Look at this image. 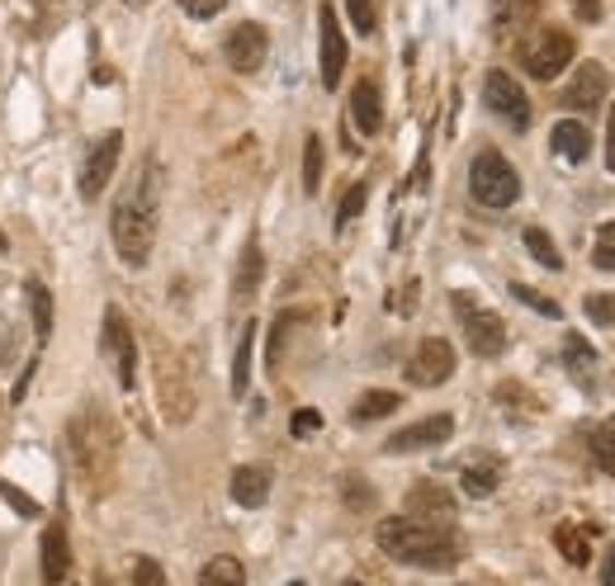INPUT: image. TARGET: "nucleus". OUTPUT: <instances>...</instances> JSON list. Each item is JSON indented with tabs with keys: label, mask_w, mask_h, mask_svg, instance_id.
Segmentation results:
<instances>
[{
	"label": "nucleus",
	"mask_w": 615,
	"mask_h": 586,
	"mask_svg": "<svg viewBox=\"0 0 615 586\" xmlns=\"http://www.w3.org/2000/svg\"><path fill=\"white\" fill-rule=\"evenodd\" d=\"M379 549L389 553L393 563H412V567H426V573H450L460 563V545H454L450 530H440L431 521H417V516H389L379 521Z\"/></svg>",
	"instance_id": "nucleus-1"
},
{
	"label": "nucleus",
	"mask_w": 615,
	"mask_h": 586,
	"mask_svg": "<svg viewBox=\"0 0 615 586\" xmlns=\"http://www.w3.org/2000/svg\"><path fill=\"white\" fill-rule=\"evenodd\" d=\"M109 227H114V247H119L123 265L152 261V241H156V166L152 162H147V176L114 204Z\"/></svg>",
	"instance_id": "nucleus-2"
},
{
	"label": "nucleus",
	"mask_w": 615,
	"mask_h": 586,
	"mask_svg": "<svg viewBox=\"0 0 615 586\" xmlns=\"http://www.w3.org/2000/svg\"><path fill=\"white\" fill-rule=\"evenodd\" d=\"M469 190L483 208H511L521 199V176L511 170V162L502 152H478L474 166H469Z\"/></svg>",
	"instance_id": "nucleus-3"
},
{
	"label": "nucleus",
	"mask_w": 615,
	"mask_h": 586,
	"mask_svg": "<svg viewBox=\"0 0 615 586\" xmlns=\"http://www.w3.org/2000/svg\"><path fill=\"white\" fill-rule=\"evenodd\" d=\"M99 350H105L114 379H119L123 388H133V379H138V340H133V326L123 322L119 308H105V332H99Z\"/></svg>",
	"instance_id": "nucleus-4"
},
{
	"label": "nucleus",
	"mask_w": 615,
	"mask_h": 586,
	"mask_svg": "<svg viewBox=\"0 0 615 586\" xmlns=\"http://www.w3.org/2000/svg\"><path fill=\"white\" fill-rule=\"evenodd\" d=\"M573 52H578L573 38L559 34V28H545V34H535L521 48V62H525V71H531L535 81H554L568 62H573Z\"/></svg>",
	"instance_id": "nucleus-5"
},
{
	"label": "nucleus",
	"mask_w": 615,
	"mask_h": 586,
	"mask_svg": "<svg viewBox=\"0 0 615 586\" xmlns=\"http://www.w3.org/2000/svg\"><path fill=\"white\" fill-rule=\"evenodd\" d=\"M454 308L464 312V336H469V350L483 355V360H497L507 350V322L497 312H483L474 308L464 294H454Z\"/></svg>",
	"instance_id": "nucleus-6"
},
{
	"label": "nucleus",
	"mask_w": 615,
	"mask_h": 586,
	"mask_svg": "<svg viewBox=\"0 0 615 586\" xmlns=\"http://www.w3.org/2000/svg\"><path fill=\"white\" fill-rule=\"evenodd\" d=\"M483 105H488L497 119H507L511 128L531 123V99H525L517 76H507V71H488V76H483Z\"/></svg>",
	"instance_id": "nucleus-7"
},
{
	"label": "nucleus",
	"mask_w": 615,
	"mask_h": 586,
	"mask_svg": "<svg viewBox=\"0 0 615 586\" xmlns=\"http://www.w3.org/2000/svg\"><path fill=\"white\" fill-rule=\"evenodd\" d=\"M318 67H322V85L327 91H336L341 71H346V34H341L336 10L327 5V0L318 10Z\"/></svg>",
	"instance_id": "nucleus-8"
},
{
	"label": "nucleus",
	"mask_w": 615,
	"mask_h": 586,
	"mask_svg": "<svg viewBox=\"0 0 615 586\" xmlns=\"http://www.w3.org/2000/svg\"><path fill=\"white\" fill-rule=\"evenodd\" d=\"M454 374V346L450 340H422L417 355L407 360V383H417V388H436V383H446Z\"/></svg>",
	"instance_id": "nucleus-9"
},
{
	"label": "nucleus",
	"mask_w": 615,
	"mask_h": 586,
	"mask_svg": "<svg viewBox=\"0 0 615 586\" xmlns=\"http://www.w3.org/2000/svg\"><path fill=\"white\" fill-rule=\"evenodd\" d=\"M265 52H270V38H265V28H261V24H237L233 34H227V43H223L227 67H233V71H241V76H251V71H261Z\"/></svg>",
	"instance_id": "nucleus-10"
},
{
	"label": "nucleus",
	"mask_w": 615,
	"mask_h": 586,
	"mask_svg": "<svg viewBox=\"0 0 615 586\" xmlns=\"http://www.w3.org/2000/svg\"><path fill=\"white\" fill-rule=\"evenodd\" d=\"M119 156H123V133H105L95 142L91 156H85V170H81V199H95L105 190L114 166H119Z\"/></svg>",
	"instance_id": "nucleus-11"
},
{
	"label": "nucleus",
	"mask_w": 615,
	"mask_h": 586,
	"mask_svg": "<svg viewBox=\"0 0 615 586\" xmlns=\"http://www.w3.org/2000/svg\"><path fill=\"white\" fill-rule=\"evenodd\" d=\"M454 435V421L450 417H426V421H412L407 431H398L389 435V454H417V450H436V445H446V440Z\"/></svg>",
	"instance_id": "nucleus-12"
},
{
	"label": "nucleus",
	"mask_w": 615,
	"mask_h": 586,
	"mask_svg": "<svg viewBox=\"0 0 615 586\" xmlns=\"http://www.w3.org/2000/svg\"><path fill=\"white\" fill-rule=\"evenodd\" d=\"M606 67L602 62H588V67H578V76L568 81V91H564V105L568 109H578V113H592L596 105H602V95H606Z\"/></svg>",
	"instance_id": "nucleus-13"
},
{
	"label": "nucleus",
	"mask_w": 615,
	"mask_h": 586,
	"mask_svg": "<svg viewBox=\"0 0 615 586\" xmlns=\"http://www.w3.org/2000/svg\"><path fill=\"white\" fill-rule=\"evenodd\" d=\"M233 502L237 506H247V511H256V506H265V497H270V468H261V464H241L237 474H233Z\"/></svg>",
	"instance_id": "nucleus-14"
},
{
	"label": "nucleus",
	"mask_w": 615,
	"mask_h": 586,
	"mask_svg": "<svg viewBox=\"0 0 615 586\" xmlns=\"http://www.w3.org/2000/svg\"><path fill=\"white\" fill-rule=\"evenodd\" d=\"M549 142H554V152H559L564 162H588V156H592V133H588V123H578V119H559V123H554Z\"/></svg>",
	"instance_id": "nucleus-15"
},
{
	"label": "nucleus",
	"mask_w": 615,
	"mask_h": 586,
	"mask_svg": "<svg viewBox=\"0 0 615 586\" xmlns=\"http://www.w3.org/2000/svg\"><path fill=\"white\" fill-rule=\"evenodd\" d=\"M407 511L417 521H450V511H454V502H450V492L446 488H436V482H417V488L407 492Z\"/></svg>",
	"instance_id": "nucleus-16"
},
{
	"label": "nucleus",
	"mask_w": 615,
	"mask_h": 586,
	"mask_svg": "<svg viewBox=\"0 0 615 586\" xmlns=\"http://www.w3.org/2000/svg\"><path fill=\"white\" fill-rule=\"evenodd\" d=\"M351 119H355L360 133H379V128H383V99H379L375 81H360L351 91Z\"/></svg>",
	"instance_id": "nucleus-17"
},
{
	"label": "nucleus",
	"mask_w": 615,
	"mask_h": 586,
	"mask_svg": "<svg viewBox=\"0 0 615 586\" xmlns=\"http://www.w3.org/2000/svg\"><path fill=\"white\" fill-rule=\"evenodd\" d=\"M67 567H71L67 530H62V525H48V530H43V582H48V586H62V582H67Z\"/></svg>",
	"instance_id": "nucleus-18"
},
{
	"label": "nucleus",
	"mask_w": 615,
	"mask_h": 586,
	"mask_svg": "<svg viewBox=\"0 0 615 586\" xmlns=\"http://www.w3.org/2000/svg\"><path fill=\"white\" fill-rule=\"evenodd\" d=\"M596 364H602V360H596V350L578 332H568L564 336V369L582 383V388H592V383H596Z\"/></svg>",
	"instance_id": "nucleus-19"
},
{
	"label": "nucleus",
	"mask_w": 615,
	"mask_h": 586,
	"mask_svg": "<svg viewBox=\"0 0 615 586\" xmlns=\"http://www.w3.org/2000/svg\"><path fill=\"white\" fill-rule=\"evenodd\" d=\"M535 14H540V0H493V20H497V34L502 38L531 28Z\"/></svg>",
	"instance_id": "nucleus-20"
},
{
	"label": "nucleus",
	"mask_w": 615,
	"mask_h": 586,
	"mask_svg": "<svg viewBox=\"0 0 615 586\" xmlns=\"http://www.w3.org/2000/svg\"><path fill=\"white\" fill-rule=\"evenodd\" d=\"M199 586H247V567H241L233 553H218V559L204 563V573H199Z\"/></svg>",
	"instance_id": "nucleus-21"
},
{
	"label": "nucleus",
	"mask_w": 615,
	"mask_h": 586,
	"mask_svg": "<svg viewBox=\"0 0 615 586\" xmlns=\"http://www.w3.org/2000/svg\"><path fill=\"white\" fill-rule=\"evenodd\" d=\"M28 312H34V336L38 340H48L52 336V294H48V284L43 279H28Z\"/></svg>",
	"instance_id": "nucleus-22"
},
{
	"label": "nucleus",
	"mask_w": 615,
	"mask_h": 586,
	"mask_svg": "<svg viewBox=\"0 0 615 586\" xmlns=\"http://www.w3.org/2000/svg\"><path fill=\"white\" fill-rule=\"evenodd\" d=\"M398 403H403V397H398V393H389V388H375V393H365L360 403L351 407V421H355V426L379 421V417H389V411H398Z\"/></svg>",
	"instance_id": "nucleus-23"
},
{
	"label": "nucleus",
	"mask_w": 615,
	"mask_h": 586,
	"mask_svg": "<svg viewBox=\"0 0 615 586\" xmlns=\"http://www.w3.org/2000/svg\"><path fill=\"white\" fill-rule=\"evenodd\" d=\"M251 346H256V322H247L237 336V360H233V393L237 397H247V383H251Z\"/></svg>",
	"instance_id": "nucleus-24"
},
{
	"label": "nucleus",
	"mask_w": 615,
	"mask_h": 586,
	"mask_svg": "<svg viewBox=\"0 0 615 586\" xmlns=\"http://www.w3.org/2000/svg\"><path fill=\"white\" fill-rule=\"evenodd\" d=\"M497 482H502V464H497V459L464 468V492L469 497H488V492H497Z\"/></svg>",
	"instance_id": "nucleus-25"
},
{
	"label": "nucleus",
	"mask_w": 615,
	"mask_h": 586,
	"mask_svg": "<svg viewBox=\"0 0 615 586\" xmlns=\"http://www.w3.org/2000/svg\"><path fill=\"white\" fill-rule=\"evenodd\" d=\"M521 241H525V251H531L545 270H564V255H559V247H554V237L545 232V227H525Z\"/></svg>",
	"instance_id": "nucleus-26"
},
{
	"label": "nucleus",
	"mask_w": 615,
	"mask_h": 586,
	"mask_svg": "<svg viewBox=\"0 0 615 586\" xmlns=\"http://www.w3.org/2000/svg\"><path fill=\"white\" fill-rule=\"evenodd\" d=\"M261 270H265V261H261V247H251L241 251V265H237V298H251L256 289H261Z\"/></svg>",
	"instance_id": "nucleus-27"
},
{
	"label": "nucleus",
	"mask_w": 615,
	"mask_h": 586,
	"mask_svg": "<svg viewBox=\"0 0 615 586\" xmlns=\"http://www.w3.org/2000/svg\"><path fill=\"white\" fill-rule=\"evenodd\" d=\"M304 190L308 194L322 190V137L318 133H308V142H304Z\"/></svg>",
	"instance_id": "nucleus-28"
},
{
	"label": "nucleus",
	"mask_w": 615,
	"mask_h": 586,
	"mask_svg": "<svg viewBox=\"0 0 615 586\" xmlns=\"http://www.w3.org/2000/svg\"><path fill=\"white\" fill-rule=\"evenodd\" d=\"M592 454H596V464H602L606 474H615V417H606L592 431Z\"/></svg>",
	"instance_id": "nucleus-29"
},
{
	"label": "nucleus",
	"mask_w": 615,
	"mask_h": 586,
	"mask_svg": "<svg viewBox=\"0 0 615 586\" xmlns=\"http://www.w3.org/2000/svg\"><path fill=\"white\" fill-rule=\"evenodd\" d=\"M554 539H559V549H564V559L568 563H588L592 559V553H588V535H582V530H573V525H559V535H554Z\"/></svg>",
	"instance_id": "nucleus-30"
},
{
	"label": "nucleus",
	"mask_w": 615,
	"mask_h": 586,
	"mask_svg": "<svg viewBox=\"0 0 615 586\" xmlns=\"http://www.w3.org/2000/svg\"><path fill=\"white\" fill-rule=\"evenodd\" d=\"M511 298H521V303H525V308H535V312H540V318H554V322H559V318H564V308H559V303H554V298H545V294H535V289H531V284H511Z\"/></svg>",
	"instance_id": "nucleus-31"
},
{
	"label": "nucleus",
	"mask_w": 615,
	"mask_h": 586,
	"mask_svg": "<svg viewBox=\"0 0 615 586\" xmlns=\"http://www.w3.org/2000/svg\"><path fill=\"white\" fill-rule=\"evenodd\" d=\"M592 265H596V270H615V223H602V232H596Z\"/></svg>",
	"instance_id": "nucleus-32"
},
{
	"label": "nucleus",
	"mask_w": 615,
	"mask_h": 586,
	"mask_svg": "<svg viewBox=\"0 0 615 586\" xmlns=\"http://www.w3.org/2000/svg\"><path fill=\"white\" fill-rule=\"evenodd\" d=\"M365 199H369V190H365V184H351V190H346V199H341V208H336V232H341V227H346L351 218H360Z\"/></svg>",
	"instance_id": "nucleus-33"
},
{
	"label": "nucleus",
	"mask_w": 615,
	"mask_h": 586,
	"mask_svg": "<svg viewBox=\"0 0 615 586\" xmlns=\"http://www.w3.org/2000/svg\"><path fill=\"white\" fill-rule=\"evenodd\" d=\"M346 14L355 24V34H375V0H346Z\"/></svg>",
	"instance_id": "nucleus-34"
},
{
	"label": "nucleus",
	"mask_w": 615,
	"mask_h": 586,
	"mask_svg": "<svg viewBox=\"0 0 615 586\" xmlns=\"http://www.w3.org/2000/svg\"><path fill=\"white\" fill-rule=\"evenodd\" d=\"M582 308H588V318L596 326H615V294H592Z\"/></svg>",
	"instance_id": "nucleus-35"
},
{
	"label": "nucleus",
	"mask_w": 615,
	"mask_h": 586,
	"mask_svg": "<svg viewBox=\"0 0 615 586\" xmlns=\"http://www.w3.org/2000/svg\"><path fill=\"white\" fill-rule=\"evenodd\" d=\"M133 586H166V573L156 559H138L133 563Z\"/></svg>",
	"instance_id": "nucleus-36"
},
{
	"label": "nucleus",
	"mask_w": 615,
	"mask_h": 586,
	"mask_svg": "<svg viewBox=\"0 0 615 586\" xmlns=\"http://www.w3.org/2000/svg\"><path fill=\"white\" fill-rule=\"evenodd\" d=\"M0 497H5V502H10L14 511H20V516H28V521L38 516V502H34V497H24L20 488H10V482H0Z\"/></svg>",
	"instance_id": "nucleus-37"
},
{
	"label": "nucleus",
	"mask_w": 615,
	"mask_h": 586,
	"mask_svg": "<svg viewBox=\"0 0 615 586\" xmlns=\"http://www.w3.org/2000/svg\"><path fill=\"white\" fill-rule=\"evenodd\" d=\"M318 426H322V417H318V411H312V407H304V411H294V421H289V431H294L298 440H308L312 431H318Z\"/></svg>",
	"instance_id": "nucleus-38"
},
{
	"label": "nucleus",
	"mask_w": 615,
	"mask_h": 586,
	"mask_svg": "<svg viewBox=\"0 0 615 586\" xmlns=\"http://www.w3.org/2000/svg\"><path fill=\"white\" fill-rule=\"evenodd\" d=\"M223 5H227V0H180V10L190 14V20H213Z\"/></svg>",
	"instance_id": "nucleus-39"
},
{
	"label": "nucleus",
	"mask_w": 615,
	"mask_h": 586,
	"mask_svg": "<svg viewBox=\"0 0 615 586\" xmlns=\"http://www.w3.org/2000/svg\"><path fill=\"white\" fill-rule=\"evenodd\" d=\"M294 326V312H280L275 322V336H270V364H280V350H284V332Z\"/></svg>",
	"instance_id": "nucleus-40"
},
{
	"label": "nucleus",
	"mask_w": 615,
	"mask_h": 586,
	"mask_svg": "<svg viewBox=\"0 0 615 586\" xmlns=\"http://www.w3.org/2000/svg\"><path fill=\"white\" fill-rule=\"evenodd\" d=\"M573 10H578L582 24H596V20H602V0H573Z\"/></svg>",
	"instance_id": "nucleus-41"
},
{
	"label": "nucleus",
	"mask_w": 615,
	"mask_h": 586,
	"mask_svg": "<svg viewBox=\"0 0 615 586\" xmlns=\"http://www.w3.org/2000/svg\"><path fill=\"white\" fill-rule=\"evenodd\" d=\"M606 170L615 176V99H611V119H606Z\"/></svg>",
	"instance_id": "nucleus-42"
},
{
	"label": "nucleus",
	"mask_w": 615,
	"mask_h": 586,
	"mask_svg": "<svg viewBox=\"0 0 615 586\" xmlns=\"http://www.w3.org/2000/svg\"><path fill=\"white\" fill-rule=\"evenodd\" d=\"M602 586H615V549L602 559Z\"/></svg>",
	"instance_id": "nucleus-43"
},
{
	"label": "nucleus",
	"mask_w": 615,
	"mask_h": 586,
	"mask_svg": "<svg viewBox=\"0 0 615 586\" xmlns=\"http://www.w3.org/2000/svg\"><path fill=\"white\" fill-rule=\"evenodd\" d=\"M0 251H5V232H0Z\"/></svg>",
	"instance_id": "nucleus-44"
},
{
	"label": "nucleus",
	"mask_w": 615,
	"mask_h": 586,
	"mask_svg": "<svg viewBox=\"0 0 615 586\" xmlns=\"http://www.w3.org/2000/svg\"><path fill=\"white\" fill-rule=\"evenodd\" d=\"M289 586H304V582H289Z\"/></svg>",
	"instance_id": "nucleus-45"
},
{
	"label": "nucleus",
	"mask_w": 615,
	"mask_h": 586,
	"mask_svg": "<svg viewBox=\"0 0 615 586\" xmlns=\"http://www.w3.org/2000/svg\"><path fill=\"white\" fill-rule=\"evenodd\" d=\"M346 586H360V582H346Z\"/></svg>",
	"instance_id": "nucleus-46"
},
{
	"label": "nucleus",
	"mask_w": 615,
	"mask_h": 586,
	"mask_svg": "<svg viewBox=\"0 0 615 586\" xmlns=\"http://www.w3.org/2000/svg\"><path fill=\"white\" fill-rule=\"evenodd\" d=\"M128 5H133V0H128Z\"/></svg>",
	"instance_id": "nucleus-47"
},
{
	"label": "nucleus",
	"mask_w": 615,
	"mask_h": 586,
	"mask_svg": "<svg viewBox=\"0 0 615 586\" xmlns=\"http://www.w3.org/2000/svg\"><path fill=\"white\" fill-rule=\"evenodd\" d=\"M62 586H67V582H62Z\"/></svg>",
	"instance_id": "nucleus-48"
}]
</instances>
